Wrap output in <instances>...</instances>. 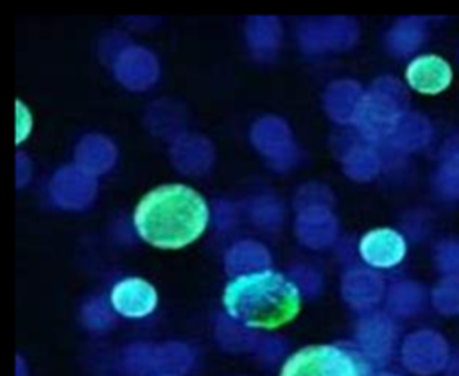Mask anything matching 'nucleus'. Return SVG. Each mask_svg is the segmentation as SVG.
Returning a JSON list of instances; mask_svg holds the SVG:
<instances>
[{
    "mask_svg": "<svg viewBox=\"0 0 459 376\" xmlns=\"http://www.w3.org/2000/svg\"><path fill=\"white\" fill-rule=\"evenodd\" d=\"M360 254L373 267H393L405 256V240L393 229H375L360 240Z\"/></svg>",
    "mask_w": 459,
    "mask_h": 376,
    "instance_id": "5",
    "label": "nucleus"
},
{
    "mask_svg": "<svg viewBox=\"0 0 459 376\" xmlns=\"http://www.w3.org/2000/svg\"><path fill=\"white\" fill-rule=\"evenodd\" d=\"M299 304L298 286L274 270L238 276L224 290L228 315L247 328H280L298 315Z\"/></svg>",
    "mask_w": 459,
    "mask_h": 376,
    "instance_id": "2",
    "label": "nucleus"
},
{
    "mask_svg": "<svg viewBox=\"0 0 459 376\" xmlns=\"http://www.w3.org/2000/svg\"><path fill=\"white\" fill-rule=\"evenodd\" d=\"M208 224L204 199L185 184H163L151 190L134 209V227L151 245L179 249L192 244Z\"/></svg>",
    "mask_w": 459,
    "mask_h": 376,
    "instance_id": "1",
    "label": "nucleus"
},
{
    "mask_svg": "<svg viewBox=\"0 0 459 376\" xmlns=\"http://www.w3.org/2000/svg\"><path fill=\"white\" fill-rule=\"evenodd\" d=\"M280 376H360L350 353L337 346H307L294 353Z\"/></svg>",
    "mask_w": 459,
    "mask_h": 376,
    "instance_id": "3",
    "label": "nucleus"
},
{
    "mask_svg": "<svg viewBox=\"0 0 459 376\" xmlns=\"http://www.w3.org/2000/svg\"><path fill=\"white\" fill-rule=\"evenodd\" d=\"M111 303L126 317H143L156 306V290L143 279H124L113 288Z\"/></svg>",
    "mask_w": 459,
    "mask_h": 376,
    "instance_id": "6",
    "label": "nucleus"
},
{
    "mask_svg": "<svg viewBox=\"0 0 459 376\" xmlns=\"http://www.w3.org/2000/svg\"><path fill=\"white\" fill-rule=\"evenodd\" d=\"M405 79L412 90L423 95H437L450 86L452 68L443 57L427 54L409 63Z\"/></svg>",
    "mask_w": 459,
    "mask_h": 376,
    "instance_id": "4",
    "label": "nucleus"
}]
</instances>
